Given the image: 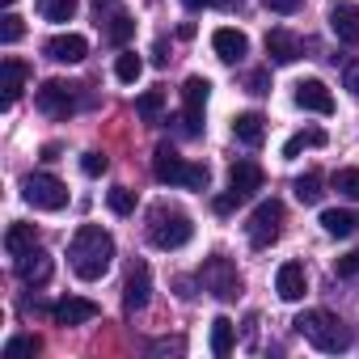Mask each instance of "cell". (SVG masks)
<instances>
[{
  "label": "cell",
  "instance_id": "obj_26",
  "mask_svg": "<svg viewBox=\"0 0 359 359\" xmlns=\"http://www.w3.org/2000/svg\"><path fill=\"white\" fill-rule=\"evenodd\" d=\"M325 144V131L321 127H309V131H296L287 144H283V156L292 161V156H300V148H321Z\"/></svg>",
  "mask_w": 359,
  "mask_h": 359
},
{
  "label": "cell",
  "instance_id": "obj_24",
  "mask_svg": "<svg viewBox=\"0 0 359 359\" xmlns=\"http://www.w3.org/2000/svg\"><path fill=\"white\" fill-rule=\"evenodd\" d=\"M292 191H296V199H300L304 208L321 203V195H325V191H321V173H313V169H309V173H300L296 182H292Z\"/></svg>",
  "mask_w": 359,
  "mask_h": 359
},
{
  "label": "cell",
  "instance_id": "obj_31",
  "mask_svg": "<svg viewBox=\"0 0 359 359\" xmlns=\"http://www.w3.org/2000/svg\"><path fill=\"white\" fill-rule=\"evenodd\" d=\"M39 351H43V342L34 334H22V338H9L5 342V359H22V355H39Z\"/></svg>",
  "mask_w": 359,
  "mask_h": 359
},
{
  "label": "cell",
  "instance_id": "obj_21",
  "mask_svg": "<svg viewBox=\"0 0 359 359\" xmlns=\"http://www.w3.org/2000/svg\"><path fill=\"white\" fill-rule=\"evenodd\" d=\"M233 346H237V325H233V317L220 313V317L212 321V355H216V359H229Z\"/></svg>",
  "mask_w": 359,
  "mask_h": 359
},
{
  "label": "cell",
  "instance_id": "obj_36",
  "mask_svg": "<svg viewBox=\"0 0 359 359\" xmlns=\"http://www.w3.org/2000/svg\"><path fill=\"white\" fill-rule=\"evenodd\" d=\"M334 275H338V279H355V275H359V250L342 254V258L334 262Z\"/></svg>",
  "mask_w": 359,
  "mask_h": 359
},
{
  "label": "cell",
  "instance_id": "obj_42",
  "mask_svg": "<svg viewBox=\"0 0 359 359\" xmlns=\"http://www.w3.org/2000/svg\"><path fill=\"white\" fill-rule=\"evenodd\" d=\"M110 5H114V0H97V13H102V9H110Z\"/></svg>",
  "mask_w": 359,
  "mask_h": 359
},
{
  "label": "cell",
  "instance_id": "obj_8",
  "mask_svg": "<svg viewBox=\"0 0 359 359\" xmlns=\"http://www.w3.org/2000/svg\"><path fill=\"white\" fill-rule=\"evenodd\" d=\"M22 199L39 212H60V208H68V187L55 173H30L22 182Z\"/></svg>",
  "mask_w": 359,
  "mask_h": 359
},
{
  "label": "cell",
  "instance_id": "obj_17",
  "mask_svg": "<svg viewBox=\"0 0 359 359\" xmlns=\"http://www.w3.org/2000/svg\"><path fill=\"white\" fill-rule=\"evenodd\" d=\"M18 275H22V283H30V287H43V283L51 279V254L34 245L30 254H22V258H18Z\"/></svg>",
  "mask_w": 359,
  "mask_h": 359
},
{
  "label": "cell",
  "instance_id": "obj_34",
  "mask_svg": "<svg viewBox=\"0 0 359 359\" xmlns=\"http://www.w3.org/2000/svg\"><path fill=\"white\" fill-rule=\"evenodd\" d=\"M22 30H26V26H22L18 13H5V18H0V43H5V47H13V43L22 39Z\"/></svg>",
  "mask_w": 359,
  "mask_h": 359
},
{
  "label": "cell",
  "instance_id": "obj_12",
  "mask_svg": "<svg viewBox=\"0 0 359 359\" xmlns=\"http://www.w3.org/2000/svg\"><path fill=\"white\" fill-rule=\"evenodd\" d=\"M148 296H152V275H148L144 262H135L131 275H127V283H123V309L140 313V309H148Z\"/></svg>",
  "mask_w": 359,
  "mask_h": 359
},
{
  "label": "cell",
  "instance_id": "obj_22",
  "mask_svg": "<svg viewBox=\"0 0 359 359\" xmlns=\"http://www.w3.org/2000/svg\"><path fill=\"white\" fill-rule=\"evenodd\" d=\"M26 76H30V68H26L22 60H13V55H9V60H5V110H9V106L22 97V89H26Z\"/></svg>",
  "mask_w": 359,
  "mask_h": 359
},
{
  "label": "cell",
  "instance_id": "obj_39",
  "mask_svg": "<svg viewBox=\"0 0 359 359\" xmlns=\"http://www.w3.org/2000/svg\"><path fill=\"white\" fill-rule=\"evenodd\" d=\"M346 89L359 97V60H355V64H346Z\"/></svg>",
  "mask_w": 359,
  "mask_h": 359
},
{
  "label": "cell",
  "instance_id": "obj_38",
  "mask_svg": "<svg viewBox=\"0 0 359 359\" xmlns=\"http://www.w3.org/2000/svg\"><path fill=\"white\" fill-rule=\"evenodd\" d=\"M262 5H266L271 13H283V18H287V13H300L304 0H262Z\"/></svg>",
  "mask_w": 359,
  "mask_h": 359
},
{
  "label": "cell",
  "instance_id": "obj_29",
  "mask_svg": "<svg viewBox=\"0 0 359 359\" xmlns=\"http://www.w3.org/2000/svg\"><path fill=\"white\" fill-rule=\"evenodd\" d=\"M39 13L47 22H72L76 18V0H39Z\"/></svg>",
  "mask_w": 359,
  "mask_h": 359
},
{
  "label": "cell",
  "instance_id": "obj_15",
  "mask_svg": "<svg viewBox=\"0 0 359 359\" xmlns=\"http://www.w3.org/2000/svg\"><path fill=\"white\" fill-rule=\"evenodd\" d=\"M275 292H279V300H287V304L304 300V292H309V275H304V266H300V262H283L279 275H275Z\"/></svg>",
  "mask_w": 359,
  "mask_h": 359
},
{
  "label": "cell",
  "instance_id": "obj_23",
  "mask_svg": "<svg viewBox=\"0 0 359 359\" xmlns=\"http://www.w3.org/2000/svg\"><path fill=\"white\" fill-rule=\"evenodd\" d=\"M34 245H39L34 224H9V233H5V250H9V258H22V254H30Z\"/></svg>",
  "mask_w": 359,
  "mask_h": 359
},
{
  "label": "cell",
  "instance_id": "obj_14",
  "mask_svg": "<svg viewBox=\"0 0 359 359\" xmlns=\"http://www.w3.org/2000/svg\"><path fill=\"white\" fill-rule=\"evenodd\" d=\"M212 51H216L224 64H241V60L250 55V39H245L241 30H233V26H220V30L212 34Z\"/></svg>",
  "mask_w": 359,
  "mask_h": 359
},
{
  "label": "cell",
  "instance_id": "obj_7",
  "mask_svg": "<svg viewBox=\"0 0 359 359\" xmlns=\"http://www.w3.org/2000/svg\"><path fill=\"white\" fill-rule=\"evenodd\" d=\"M208 97H212V81L208 76H191L182 85V114L173 118L182 135H199L203 131V106H208Z\"/></svg>",
  "mask_w": 359,
  "mask_h": 359
},
{
  "label": "cell",
  "instance_id": "obj_32",
  "mask_svg": "<svg viewBox=\"0 0 359 359\" xmlns=\"http://www.w3.org/2000/svg\"><path fill=\"white\" fill-rule=\"evenodd\" d=\"M106 203H110V212H114V216H131V212H135V191L114 187V191L106 195Z\"/></svg>",
  "mask_w": 359,
  "mask_h": 359
},
{
  "label": "cell",
  "instance_id": "obj_19",
  "mask_svg": "<svg viewBox=\"0 0 359 359\" xmlns=\"http://www.w3.org/2000/svg\"><path fill=\"white\" fill-rule=\"evenodd\" d=\"M266 55H271V64H296L300 60V39L292 34V30H271L266 34Z\"/></svg>",
  "mask_w": 359,
  "mask_h": 359
},
{
  "label": "cell",
  "instance_id": "obj_41",
  "mask_svg": "<svg viewBox=\"0 0 359 359\" xmlns=\"http://www.w3.org/2000/svg\"><path fill=\"white\" fill-rule=\"evenodd\" d=\"M187 9H212V0H182Z\"/></svg>",
  "mask_w": 359,
  "mask_h": 359
},
{
  "label": "cell",
  "instance_id": "obj_10",
  "mask_svg": "<svg viewBox=\"0 0 359 359\" xmlns=\"http://www.w3.org/2000/svg\"><path fill=\"white\" fill-rule=\"evenodd\" d=\"M34 102H39L43 114L68 118V114L76 110V85H68V81H43V89L34 93Z\"/></svg>",
  "mask_w": 359,
  "mask_h": 359
},
{
  "label": "cell",
  "instance_id": "obj_9",
  "mask_svg": "<svg viewBox=\"0 0 359 359\" xmlns=\"http://www.w3.org/2000/svg\"><path fill=\"white\" fill-rule=\"evenodd\" d=\"M199 283H203L212 296H220V300H237V296H241V271H237L229 258H220V254L203 262Z\"/></svg>",
  "mask_w": 359,
  "mask_h": 359
},
{
  "label": "cell",
  "instance_id": "obj_33",
  "mask_svg": "<svg viewBox=\"0 0 359 359\" xmlns=\"http://www.w3.org/2000/svg\"><path fill=\"white\" fill-rule=\"evenodd\" d=\"M334 191H338V195H346V199H359V169H355V165L334 173Z\"/></svg>",
  "mask_w": 359,
  "mask_h": 359
},
{
  "label": "cell",
  "instance_id": "obj_5",
  "mask_svg": "<svg viewBox=\"0 0 359 359\" xmlns=\"http://www.w3.org/2000/svg\"><path fill=\"white\" fill-rule=\"evenodd\" d=\"M258 191H262V169H258L254 161H237V165L229 169V195H220V199H216V212L224 216V212H233L237 203L254 199Z\"/></svg>",
  "mask_w": 359,
  "mask_h": 359
},
{
  "label": "cell",
  "instance_id": "obj_6",
  "mask_svg": "<svg viewBox=\"0 0 359 359\" xmlns=\"http://www.w3.org/2000/svg\"><path fill=\"white\" fill-rule=\"evenodd\" d=\"M283 220H287V212H283V203L279 199H266V203H258L254 208V216H250V245L254 250H271L279 237H283Z\"/></svg>",
  "mask_w": 359,
  "mask_h": 359
},
{
  "label": "cell",
  "instance_id": "obj_40",
  "mask_svg": "<svg viewBox=\"0 0 359 359\" xmlns=\"http://www.w3.org/2000/svg\"><path fill=\"white\" fill-rule=\"evenodd\" d=\"M212 9H241V0H212Z\"/></svg>",
  "mask_w": 359,
  "mask_h": 359
},
{
  "label": "cell",
  "instance_id": "obj_11",
  "mask_svg": "<svg viewBox=\"0 0 359 359\" xmlns=\"http://www.w3.org/2000/svg\"><path fill=\"white\" fill-rule=\"evenodd\" d=\"M43 55L55 60V64H81L89 55V39L85 34H55L43 43Z\"/></svg>",
  "mask_w": 359,
  "mask_h": 359
},
{
  "label": "cell",
  "instance_id": "obj_3",
  "mask_svg": "<svg viewBox=\"0 0 359 359\" xmlns=\"http://www.w3.org/2000/svg\"><path fill=\"white\" fill-rule=\"evenodd\" d=\"M152 173H156V182H165V187H187V191H208V182H212L208 165L182 161L169 144H161V148L152 152Z\"/></svg>",
  "mask_w": 359,
  "mask_h": 359
},
{
  "label": "cell",
  "instance_id": "obj_28",
  "mask_svg": "<svg viewBox=\"0 0 359 359\" xmlns=\"http://www.w3.org/2000/svg\"><path fill=\"white\" fill-rule=\"evenodd\" d=\"M161 110H165V93H161V89H148V93L135 97V114H140L144 123H156Z\"/></svg>",
  "mask_w": 359,
  "mask_h": 359
},
{
  "label": "cell",
  "instance_id": "obj_20",
  "mask_svg": "<svg viewBox=\"0 0 359 359\" xmlns=\"http://www.w3.org/2000/svg\"><path fill=\"white\" fill-rule=\"evenodd\" d=\"M233 135H237L245 148H258V144L266 140V123H262V114H254V110L237 114V118H233Z\"/></svg>",
  "mask_w": 359,
  "mask_h": 359
},
{
  "label": "cell",
  "instance_id": "obj_37",
  "mask_svg": "<svg viewBox=\"0 0 359 359\" xmlns=\"http://www.w3.org/2000/svg\"><path fill=\"white\" fill-rule=\"evenodd\" d=\"M245 85H250V93H271V72H266V68H262V72H250Z\"/></svg>",
  "mask_w": 359,
  "mask_h": 359
},
{
  "label": "cell",
  "instance_id": "obj_4",
  "mask_svg": "<svg viewBox=\"0 0 359 359\" xmlns=\"http://www.w3.org/2000/svg\"><path fill=\"white\" fill-rule=\"evenodd\" d=\"M191 237H195V224H191V216L182 208H165L161 203V208L148 212V241L156 250H182Z\"/></svg>",
  "mask_w": 359,
  "mask_h": 359
},
{
  "label": "cell",
  "instance_id": "obj_35",
  "mask_svg": "<svg viewBox=\"0 0 359 359\" xmlns=\"http://www.w3.org/2000/svg\"><path fill=\"white\" fill-rule=\"evenodd\" d=\"M106 169H110V161H106L102 152H85V156H81V173H85V177H102Z\"/></svg>",
  "mask_w": 359,
  "mask_h": 359
},
{
  "label": "cell",
  "instance_id": "obj_27",
  "mask_svg": "<svg viewBox=\"0 0 359 359\" xmlns=\"http://www.w3.org/2000/svg\"><path fill=\"white\" fill-rule=\"evenodd\" d=\"M140 72H144V60H140L135 51H118V60H114V76H118L123 85H135Z\"/></svg>",
  "mask_w": 359,
  "mask_h": 359
},
{
  "label": "cell",
  "instance_id": "obj_25",
  "mask_svg": "<svg viewBox=\"0 0 359 359\" xmlns=\"http://www.w3.org/2000/svg\"><path fill=\"white\" fill-rule=\"evenodd\" d=\"M355 216L351 212H342V208H330V212H321V229L330 233V237H351L355 233Z\"/></svg>",
  "mask_w": 359,
  "mask_h": 359
},
{
  "label": "cell",
  "instance_id": "obj_30",
  "mask_svg": "<svg viewBox=\"0 0 359 359\" xmlns=\"http://www.w3.org/2000/svg\"><path fill=\"white\" fill-rule=\"evenodd\" d=\"M131 34H135V22H131L127 13H114V18H110V26H106V39H110L114 47H123Z\"/></svg>",
  "mask_w": 359,
  "mask_h": 359
},
{
  "label": "cell",
  "instance_id": "obj_43",
  "mask_svg": "<svg viewBox=\"0 0 359 359\" xmlns=\"http://www.w3.org/2000/svg\"><path fill=\"white\" fill-rule=\"evenodd\" d=\"M0 5H13V0H0Z\"/></svg>",
  "mask_w": 359,
  "mask_h": 359
},
{
  "label": "cell",
  "instance_id": "obj_16",
  "mask_svg": "<svg viewBox=\"0 0 359 359\" xmlns=\"http://www.w3.org/2000/svg\"><path fill=\"white\" fill-rule=\"evenodd\" d=\"M102 309L93 304V300H85V296H64L55 309H51V317H55V325H85V321H93Z\"/></svg>",
  "mask_w": 359,
  "mask_h": 359
},
{
  "label": "cell",
  "instance_id": "obj_2",
  "mask_svg": "<svg viewBox=\"0 0 359 359\" xmlns=\"http://www.w3.org/2000/svg\"><path fill=\"white\" fill-rule=\"evenodd\" d=\"M292 325H296V334H300L304 342H313V346H317V351H325V355H338V351H346V346L355 342L351 325H346V321H338L330 309H304Z\"/></svg>",
  "mask_w": 359,
  "mask_h": 359
},
{
  "label": "cell",
  "instance_id": "obj_1",
  "mask_svg": "<svg viewBox=\"0 0 359 359\" xmlns=\"http://www.w3.org/2000/svg\"><path fill=\"white\" fill-rule=\"evenodd\" d=\"M68 262H72L76 279H85V283L102 279L114 262V237L102 224H81L76 237L68 241Z\"/></svg>",
  "mask_w": 359,
  "mask_h": 359
},
{
  "label": "cell",
  "instance_id": "obj_13",
  "mask_svg": "<svg viewBox=\"0 0 359 359\" xmlns=\"http://www.w3.org/2000/svg\"><path fill=\"white\" fill-rule=\"evenodd\" d=\"M296 106L309 110V114H334V93H330L317 76H309V81L296 85Z\"/></svg>",
  "mask_w": 359,
  "mask_h": 359
},
{
  "label": "cell",
  "instance_id": "obj_18",
  "mask_svg": "<svg viewBox=\"0 0 359 359\" xmlns=\"http://www.w3.org/2000/svg\"><path fill=\"white\" fill-rule=\"evenodd\" d=\"M330 30H334L338 43L359 47V5H334V13H330Z\"/></svg>",
  "mask_w": 359,
  "mask_h": 359
}]
</instances>
